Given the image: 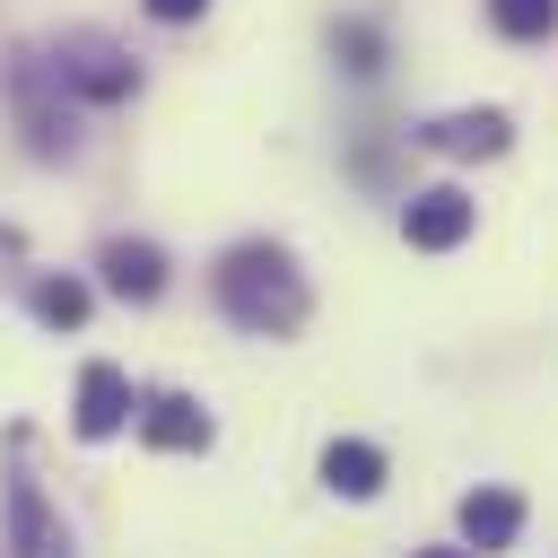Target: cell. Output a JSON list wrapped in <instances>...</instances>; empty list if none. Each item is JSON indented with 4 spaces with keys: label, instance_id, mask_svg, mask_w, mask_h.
<instances>
[{
    "label": "cell",
    "instance_id": "52a82bcc",
    "mask_svg": "<svg viewBox=\"0 0 558 558\" xmlns=\"http://www.w3.org/2000/svg\"><path fill=\"white\" fill-rule=\"evenodd\" d=\"M140 436L166 445V453H209L218 427H209V410H201L192 392H148V401H140Z\"/></svg>",
    "mask_w": 558,
    "mask_h": 558
},
{
    "label": "cell",
    "instance_id": "9c48e42d",
    "mask_svg": "<svg viewBox=\"0 0 558 558\" xmlns=\"http://www.w3.org/2000/svg\"><path fill=\"white\" fill-rule=\"evenodd\" d=\"M105 288H113V296H131V305H148V296L166 288V253H157V244L113 235V244H105Z\"/></svg>",
    "mask_w": 558,
    "mask_h": 558
},
{
    "label": "cell",
    "instance_id": "8992f818",
    "mask_svg": "<svg viewBox=\"0 0 558 558\" xmlns=\"http://www.w3.org/2000/svg\"><path fill=\"white\" fill-rule=\"evenodd\" d=\"M122 418H131V384H122V366H78V410H70V427L87 436V445H105V436H122Z\"/></svg>",
    "mask_w": 558,
    "mask_h": 558
},
{
    "label": "cell",
    "instance_id": "2e32d148",
    "mask_svg": "<svg viewBox=\"0 0 558 558\" xmlns=\"http://www.w3.org/2000/svg\"><path fill=\"white\" fill-rule=\"evenodd\" d=\"M410 558H471V549H410Z\"/></svg>",
    "mask_w": 558,
    "mask_h": 558
},
{
    "label": "cell",
    "instance_id": "5b68a950",
    "mask_svg": "<svg viewBox=\"0 0 558 558\" xmlns=\"http://www.w3.org/2000/svg\"><path fill=\"white\" fill-rule=\"evenodd\" d=\"M401 235H410L418 253H453V244L471 235V201H462L453 183H436V192H410V209H401Z\"/></svg>",
    "mask_w": 558,
    "mask_h": 558
},
{
    "label": "cell",
    "instance_id": "9a60e30c",
    "mask_svg": "<svg viewBox=\"0 0 558 558\" xmlns=\"http://www.w3.org/2000/svg\"><path fill=\"white\" fill-rule=\"evenodd\" d=\"M140 9H148V17H166V26H183V17H201L209 0H140Z\"/></svg>",
    "mask_w": 558,
    "mask_h": 558
},
{
    "label": "cell",
    "instance_id": "4fadbf2b",
    "mask_svg": "<svg viewBox=\"0 0 558 558\" xmlns=\"http://www.w3.org/2000/svg\"><path fill=\"white\" fill-rule=\"evenodd\" d=\"M488 17H497V35H514V44L558 35V0H488Z\"/></svg>",
    "mask_w": 558,
    "mask_h": 558
},
{
    "label": "cell",
    "instance_id": "8fae6325",
    "mask_svg": "<svg viewBox=\"0 0 558 558\" xmlns=\"http://www.w3.org/2000/svg\"><path fill=\"white\" fill-rule=\"evenodd\" d=\"M514 532H523V497L514 488H471L462 497V541L471 549H506Z\"/></svg>",
    "mask_w": 558,
    "mask_h": 558
},
{
    "label": "cell",
    "instance_id": "7c38bea8",
    "mask_svg": "<svg viewBox=\"0 0 558 558\" xmlns=\"http://www.w3.org/2000/svg\"><path fill=\"white\" fill-rule=\"evenodd\" d=\"M26 305H35L44 331H78V323H87V288H78V279H35Z\"/></svg>",
    "mask_w": 558,
    "mask_h": 558
},
{
    "label": "cell",
    "instance_id": "ba28073f",
    "mask_svg": "<svg viewBox=\"0 0 558 558\" xmlns=\"http://www.w3.org/2000/svg\"><path fill=\"white\" fill-rule=\"evenodd\" d=\"M506 140H514V122H506L497 105H480V113H445V122L418 131V148H436V157H506Z\"/></svg>",
    "mask_w": 558,
    "mask_h": 558
},
{
    "label": "cell",
    "instance_id": "277c9868",
    "mask_svg": "<svg viewBox=\"0 0 558 558\" xmlns=\"http://www.w3.org/2000/svg\"><path fill=\"white\" fill-rule=\"evenodd\" d=\"M9 558H70V532L52 523V506H44L26 462H9Z\"/></svg>",
    "mask_w": 558,
    "mask_h": 558
},
{
    "label": "cell",
    "instance_id": "5bb4252c",
    "mask_svg": "<svg viewBox=\"0 0 558 558\" xmlns=\"http://www.w3.org/2000/svg\"><path fill=\"white\" fill-rule=\"evenodd\" d=\"M331 52H340V70H357V78H375V70H384V35H375V26H357V17L331 35Z\"/></svg>",
    "mask_w": 558,
    "mask_h": 558
},
{
    "label": "cell",
    "instance_id": "7a4b0ae2",
    "mask_svg": "<svg viewBox=\"0 0 558 558\" xmlns=\"http://www.w3.org/2000/svg\"><path fill=\"white\" fill-rule=\"evenodd\" d=\"M9 105H17L35 157H70V148H78V113H70L61 70H52L44 52H17V61H9Z\"/></svg>",
    "mask_w": 558,
    "mask_h": 558
},
{
    "label": "cell",
    "instance_id": "6da1fadb",
    "mask_svg": "<svg viewBox=\"0 0 558 558\" xmlns=\"http://www.w3.org/2000/svg\"><path fill=\"white\" fill-rule=\"evenodd\" d=\"M218 305L235 331H262V340H288L305 323V279L279 244H235L218 262Z\"/></svg>",
    "mask_w": 558,
    "mask_h": 558
},
{
    "label": "cell",
    "instance_id": "30bf717a",
    "mask_svg": "<svg viewBox=\"0 0 558 558\" xmlns=\"http://www.w3.org/2000/svg\"><path fill=\"white\" fill-rule=\"evenodd\" d=\"M323 488H331V497H349V506H366V497L384 488V453H375L366 436H340V445L323 453Z\"/></svg>",
    "mask_w": 558,
    "mask_h": 558
},
{
    "label": "cell",
    "instance_id": "3957f363",
    "mask_svg": "<svg viewBox=\"0 0 558 558\" xmlns=\"http://www.w3.org/2000/svg\"><path fill=\"white\" fill-rule=\"evenodd\" d=\"M52 70H61V87H78V96H96V105H122L131 87H140V70H131V52L113 44V35H61L52 52H44Z\"/></svg>",
    "mask_w": 558,
    "mask_h": 558
}]
</instances>
